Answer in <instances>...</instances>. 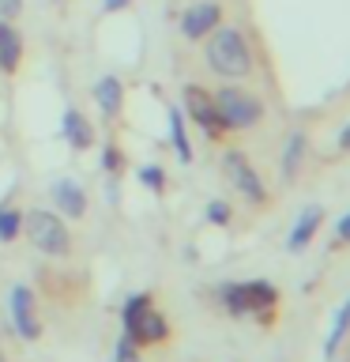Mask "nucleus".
I'll return each mask as SVG.
<instances>
[{"instance_id":"nucleus-17","label":"nucleus","mask_w":350,"mask_h":362,"mask_svg":"<svg viewBox=\"0 0 350 362\" xmlns=\"http://www.w3.org/2000/svg\"><path fill=\"white\" fill-rule=\"evenodd\" d=\"M346 332H350V298L343 302V310H339L335 321H332V332H327V339H324V358H335V351L346 339Z\"/></svg>"},{"instance_id":"nucleus-20","label":"nucleus","mask_w":350,"mask_h":362,"mask_svg":"<svg viewBox=\"0 0 350 362\" xmlns=\"http://www.w3.org/2000/svg\"><path fill=\"white\" fill-rule=\"evenodd\" d=\"M121 166H124L121 147L117 144H106V147H102V170H106V174H121Z\"/></svg>"},{"instance_id":"nucleus-8","label":"nucleus","mask_w":350,"mask_h":362,"mask_svg":"<svg viewBox=\"0 0 350 362\" xmlns=\"http://www.w3.org/2000/svg\"><path fill=\"white\" fill-rule=\"evenodd\" d=\"M181 113H185V121L200 124V129L207 132L211 140H219V136L226 132L219 110H215V98H211L200 83H188L185 90H181Z\"/></svg>"},{"instance_id":"nucleus-12","label":"nucleus","mask_w":350,"mask_h":362,"mask_svg":"<svg viewBox=\"0 0 350 362\" xmlns=\"http://www.w3.org/2000/svg\"><path fill=\"white\" fill-rule=\"evenodd\" d=\"M23 61V34L11 19H0V72L11 76Z\"/></svg>"},{"instance_id":"nucleus-3","label":"nucleus","mask_w":350,"mask_h":362,"mask_svg":"<svg viewBox=\"0 0 350 362\" xmlns=\"http://www.w3.org/2000/svg\"><path fill=\"white\" fill-rule=\"evenodd\" d=\"M215 110H219V117L226 124V132H245V129H256L260 121H264V102H260L253 90H245V87H234V83H226L215 90Z\"/></svg>"},{"instance_id":"nucleus-9","label":"nucleus","mask_w":350,"mask_h":362,"mask_svg":"<svg viewBox=\"0 0 350 362\" xmlns=\"http://www.w3.org/2000/svg\"><path fill=\"white\" fill-rule=\"evenodd\" d=\"M219 23H222L219 0H192V4L181 11V34H185L188 42H203Z\"/></svg>"},{"instance_id":"nucleus-18","label":"nucleus","mask_w":350,"mask_h":362,"mask_svg":"<svg viewBox=\"0 0 350 362\" xmlns=\"http://www.w3.org/2000/svg\"><path fill=\"white\" fill-rule=\"evenodd\" d=\"M23 230V211L16 208V204H0V242L11 245Z\"/></svg>"},{"instance_id":"nucleus-15","label":"nucleus","mask_w":350,"mask_h":362,"mask_svg":"<svg viewBox=\"0 0 350 362\" xmlns=\"http://www.w3.org/2000/svg\"><path fill=\"white\" fill-rule=\"evenodd\" d=\"M305 151H309V140H305V132H290L286 147H282V158H279V174L282 181H294L298 177V170L305 163Z\"/></svg>"},{"instance_id":"nucleus-11","label":"nucleus","mask_w":350,"mask_h":362,"mask_svg":"<svg viewBox=\"0 0 350 362\" xmlns=\"http://www.w3.org/2000/svg\"><path fill=\"white\" fill-rule=\"evenodd\" d=\"M61 121H64L61 132H64V140L72 151H90V147H95V129H90V121L79 110H64Z\"/></svg>"},{"instance_id":"nucleus-2","label":"nucleus","mask_w":350,"mask_h":362,"mask_svg":"<svg viewBox=\"0 0 350 362\" xmlns=\"http://www.w3.org/2000/svg\"><path fill=\"white\" fill-rule=\"evenodd\" d=\"M121 325H124V336H128L135 347L162 344V339L169 336V321L155 310V298H151V294H132V298H124V305H121Z\"/></svg>"},{"instance_id":"nucleus-16","label":"nucleus","mask_w":350,"mask_h":362,"mask_svg":"<svg viewBox=\"0 0 350 362\" xmlns=\"http://www.w3.org/2000/svg\"><path fill=\"white\" fill-rule=\"evenodd\" d=\"M169 140H174V151L181 163H192V144H188V121L177 106L169 110Z\"/></svg>"},{"instance_id":"nucleus-25","label":"nucleus","mask_w":350,"mask_h":362,"mask_svg":"<svg viewBox=\"0 0 350 362\" xmlns=\"http://www.w3.org/2000/svg\"><path fill=\"white\" fill-rule=\"evenodd\" d=\"M128 4H132V0H102V11H109V16H113V11H124Z\"/></svg>"},{"instance_id":"nucleus-4","label":"nucleus","mask_w":350,"mask_h":362,"mask_svg":"<svg viewBox=\"0 0 350 362\" xmlns=\"http://www.w3.org/2000/svg\"><path fill=\"white\" fill-rule=\"evenodd\" d=\"M23 230H27L30 245L42 257H68L72 253V234H68V226L56 211H42V208L23 211Z\"/></svg>"},{"instance_id":"nucleus-7","label":"nucleus","mask_w":350,"mask_h":362,"mask_svg":"<svg viewBox=\"0 0 350 362\" xmlns=\"http://www.w3.org/2000/svg\"><path fill=\"white\" fill-rule=\"evenodd\" d=\"M8 317H11V328H16L19 339H34L42 336V317H38V302H34V291L27 283H16V287L8 291Z\"/></svg>"},{"instance_id":"nucleus-19","label":"nucleus","mask_w":350,"mask_h":362,"mask_svg":"<svg viewBox=\"0 0 350 362\" xmlns=\"http://www.w3.org/2000/svg\"><path fill=\"white\" fill-rule=\"evenodd\" d=\"M140 181H143L151 192H162V189H166V170L155 166V163H147V166L140 170Z\"/></svg>"},{"instance_id":"nucleus-13","label":"nucleus","mask_w":350,"mask_h":362,"mask_svg":"<svg viewBox=\"0 0 350 362\" xmlns=\"http://www.w3.org/2000/svg\"><path fill=\"white\" fill-rule=\"evenodd\" d=\"M320 223H324V211L320 208H301L298 211V223H294V230H290V253H305L309 242L316 238V230H320Z\"/></svg>"},{"instance_id":"nucleus-14","label":"nucleus","mask_w":350,"mask_h":362,"mask_svg":"<svg viewBox=\"0 0 350 362\" xmlns=\"http://www.w3.org/2000/svg\"><path fill=\"white\" fill-rule=\"evenodd\" d=\"M95 102H98L102 117H117L121 106H124V83L117 76H102L95 83Z\"/></svg>"},{"instance_id":"nucleus-1","label":"nucleus","mask_w":350,"mask_h":362,"mask_svg":"<svg viewBox=\"0 0 350 362\" xmlns=\"http://www.w3.org/2000/svg\"><path fill=\"white\" fill-rule=\"evenodd\" d=\"M203 61L215 76L222 79H245L253 76V49H248L245 34L237 27H215L207 34V45H203Z\"/></svg>"},{"instance_id":"nucleus-22","label":"nucleus","mask_w":350,"mask_h":362,"mask_svg":"<svg viewBox=\"0 0 350 362\" xmlns=\"http://www.w3.org/2000/svg\"><path fill=\"white\" fill-rule=\"evenodd\" d=\"M113 362H140V347H135L128 336H121L117 339V351H113Z\"/></svg>"},{"instance_id":"nucleus-21","label":"nucleus","mask_w":350,"mask_h":362,"mask_svg":"<svg viewBox=\"0 0 350 362\" xmlns=\"http://www.w3.org/2000/svg\"><path fill=\"white\" fill-rule=\"evenodd\" d=\"M230 219H234V208H230L226 200H211V204H207V223H215V226H226Z\"/></svg>"},{"instance_id":"nucleus-5","label":"nucleus","mask_w":350,"mask_h":362,"mask_svg":"<svg viewBox=\"0 0 350 362\" xmlns=\"http://www.w3.org/2000/svg\"><path fill=\"white\" fill-rule=\"evenodd\" d=\"M219 298H222V305L234 317H260V313L275 310L279 291L271 287V283H264V279H245V283H222Z\"/></svg>"},{"instance_id":"nucleus-24","label":"nucleus","mask_w":350,"mask_h":362,"mask_svg":"<svg viewBox=\"0 0 350 362\" xmlns=\"http://www.w3.org/2000/svg\"><path fill=\"white\" fill-rule=\"evenodd\" d=\"M335 238H339V242H350V211L343 215V219H339V226H335Z\"/></svg>"},{"instance_id":"nucleus-10","label":"nucleus","mask_w":350,"mask_h":362,"mask_svg":"<svg viewBox=\"0 0 350 362\" xmlns=\"http://www.w3.org/2000/svg\"><path fill=\"white\" fill-rule=\"evenodd\" d=\"M53 204H56L64 215H72V219H83V215H87V192H83V185H79V181H72V177H61V181L53 185Z\"/></svg>"},{"instance_id":"nucleus-26","label":"nucleus","mask_w":350,"mask_h":362,"mask_svg":"<svg viewBox=\"0 0 350 362\" xmlns=\"http://www.w3.org/2000/svg\"><path fill=\"white\" fill-rule=\"evenodd\" d=\"M339 151H350V121H346V129L339 132Z\"/></svg>"},{"instance_id":"nucleus-6","label":"nucleus","mask_w":350,"mask_h":362,"mask_svg":"<svg viewBox=\"0 0 350 362\" xmlns=\"http://www.w3.org/2000/svg\"><path fill=\"white\" fill-rule=\"evenodd\" d=\"M222 174H226V181H230V185L241 192L245 200H253V204H264V200H267L264 177L256 174V166L248 163L245 151H237V147H226V151H222Z\"/></svg>"},{"instance_id":"nucleus-23","label":"nucleus","mask_w":350,"mask_h":362,"mask_svg":"<svg viewBox=\"0 0 350 362\" xmlns=\"http://www.w3.org/2000/svg\"><path fill=\"white\" fill-rule=\"evenodd\" d=\"M19 11H23V0H0V19H11V23H16Z\"/></svg>"}]
</instances>
